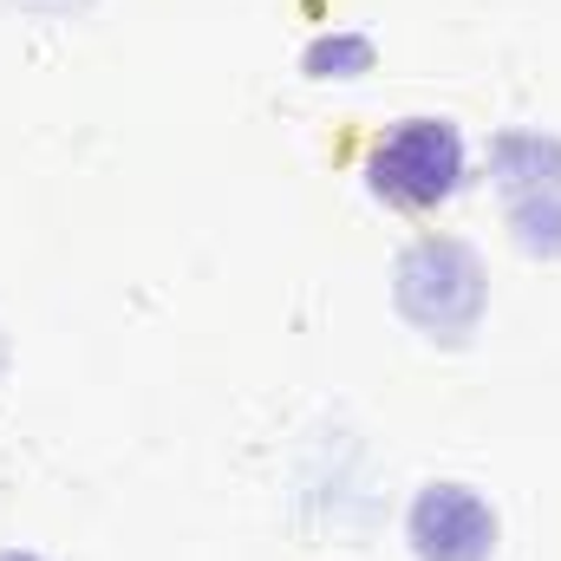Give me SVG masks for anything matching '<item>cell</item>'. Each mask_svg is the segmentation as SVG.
<instances>
[{
    "instance_id": "6da1fadb",
    "label": "cell",
    "mask_w": 561,
    "mask_h": 561,
    "mask_svg": "<svg viewBox=\"0 0 561 561\" xmlns=\"http://www.w3.org/2000/svg\"><path fill=\"white\" fill-rule=\"evenodd\" d=\"M457 170H463V144L437 118H412V125H399L392 138L373 150V190L405 203V209L444 203L457 190Z\"/></svg>"
},
{
    "instance_id": "3957f363",
    "label": "cell",
    "mask_w": 561,
    "mask_h": 561,
    "mask_svg": "<svg viewBox=\"0 0 561 561\" xmlns=\"http://www.w3.org/2000/svg\"><path fill=\"white\" fill-rule=\"evenodd\" d=\"M0 561H33V556H0Z\"/></svg>"
},
{
    "instance_id": "7a4b0ae2",
    "label": "cell",
    "mask_w": 561,
    "mask_h": 561,
    "mask_svg": "<svg viewBox=\"0 0 561 561\" xmlns=\"http://www.w3.org/2000/svg\"><path fill=\"white\" fill-rule=\"evenodd\" d=\"M412 542H419L424 561H483L496 549V516L470 490L437 483V490H424L419 510H412Z\"/></svg>"
}]
</instances>
